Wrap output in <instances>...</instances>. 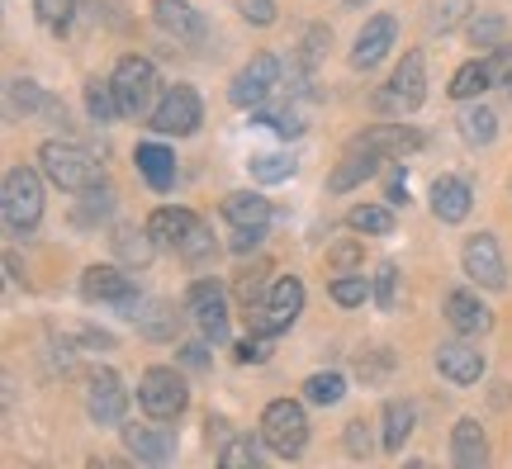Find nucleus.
Segmentation results:
<instances>
[{"label": "nucleus", "mask_w": 512, "mask_h": 469, "mask_svg": "<svg viewBox=\"0 0 512 469\" xmlns=\"http://www.w3.org/2000/svg\"><path fill=\"white\" fill-rule=\"evenodd\" d=\"M351 147H366L375 157H403V152H418L422 147V133L418 128H403V124H389V128H366V133H356Z\"/></svg>", "instance_id": "20"}, {"label": "nucleus", "mask_w": 512, "mask_h": 469, "mask_svg": "<svg viewBox=\"0 0 512 469\" xmlns=\"http://www.w3.org/2000/svg\"><path fill=\"white\" fill-rule=\"evenodd\" d=\"M81 294H86L91 304H114V308L138 304V285H133L119 266H91V271L81 275Z\"/></svg>", "instance_id": "15"}, {"label": "nucleus", "mask_w": 512, "mask_h": 469, "mask_svg": "<svg viewBox=\"0 0 512 469\" xmlns=\"http://www.w3.org/2000/svg\"><path fill=\"white\" fill-rule=\"evenodd\" d=\"M261 446L271 455H280V460L304 455V446H309V413H304V403L275 398L271 408L261 413Z\"/></svg>", "instance_id": "4"}, {"label": "nucleus", "mask_w": 512, "mask_h": 469, "mask_svg": "<svg viewBox=\"0 0 512 469\" xmlns=\"http://www.w3.org/2000/svg\"><path fill=\"white\" fill-rule=\"evenodd\" d=\"M460 133H465V143H494L498 138V114L489 105H470L460 114Z\"/></svg>", "instance_id": "32"}, {"label": "nucleus", "mask_w": 512, "mask_h": 469, "mask_svg": "<svg viewBox=\"0 0 512 469\" xmlns=\"http://www.w3.org/2000/svg\"><path fill=\"white\" fill-rule=\"evenodd\" d=\"M304 313V285L294 280V275H275L271 289H266V299L252 308V332L261 337H280V332H290L294 318Z\"/></svg>", "instance_id": "6"}, {"label": "nucleus", "mask_w": 512, "mask_h": 469, "mask_svg": "<svg viewBox=\"0 0 512 469\" xmlns=\"http://www.w3.org/2000/svg\"><path fill=\"white\" fill-rule=\"evenodd\" d=\"M422 100H427V67H422V53H403L399 72L389 76V86H384V95L375 105H380L384 114H413Z\"/></svg>", "instance_id": "10"}, {"label": "nucleus", "mask_w": 512, "mask_h": 469, "mask_svg": "<svg viewBox=\"0 0 512 469\" xmlns=\"http://www.w3.org/2000/svg\"><path fill=\"white\" fill-rule=\"evenodd\" d=\"M219 465L223 469H256L261 465V451H256L252 436H228L223 451H219Z\"/></svg>", "instance_id": "35"}, {"label": "nucleus", "mask_w": 512, "mask_h": 469, "mask_svg": "<svg viewBox=\"0 0 512 469\" xmlns=\"http://www.w3.org/2000/svg\"><path fill=\"white\" fill-rule=\"evenodd\" d=\"M347 5H366V0H347Z\"/></svg>", "instance_id": "52"}, {"label": "nucleus", "mask_w": 512, "mask_h": 469, "mask_svg": "<svg viewBox=\"0 0 512 469\" xmlns=\"http://www.w3.org/2000/svg\"><path fill=\"white\" fill-rule=\"evenodd\" d=\"M451 460H456L460 469H484L489 465V441H484L475 417H460L456 422V432H451Z\"/></svg>", "instance_id": "24"}, {"label": "nucleus", "mask_w": 512, "mask_h": 469, "mask_svg": "<svg viewBox=\"0 0 512 469\" xmlns=\"http://www.w3.org/2000/svg\"><path fill=\"white\" fill-rule=\"evenodd\" d=\"M185 403H190V389H185V379L171 370V365H152L143 370L138 379V408L147 417H157V422H171V417L185 413Z\"/></svg>", "instance_id": "8"}, {"label": "nucleus", "mask_w": 512, "mask_h": 469, "mask_svg": "<svg viewBox=\"0 0 512 469\" xmlns=\"http://www.w3.org/2000/svg\"><path fill=\"white\" fill-rule=\"evenodd\" d=\"M366 294H375V280H366V275H337L332 280V299L342 308H356V304H366Z\"/></svg>", "instance_id": "38"}, {"label": "nucleus", "mask_w": 512, "mask_h": 469, "mask_svg": "<svg viewBox=\"0 0 512 469\" xmlns=\"http://www.w3.org/2000/svg\"><path fill=\"white\" fill-rule=\"evenodd\" d=\"M256 124L280 133V138H299V133H304V114H299L294 105H280V95H275L271 105L256 109Z\"/></svg>", "instance_id": "28"}, {"label": "nucleus", "mask_w": 512, "mask_h": 469, "mask_svg": "<svg viewBox=\"0 0 512 469\" xmlns=\"http://www.w3.org/2000/svg\"><path fill=\"white\" fill-rule=\"evenodd\" d=\"M124 408H128V394H124V384H119V375H114L110 365L91 370V379H86V413H91V422L124 427Z\"/></svg>", "instance_id": "11"}, {"label": "nucleus", "mask_w": 512, "mask_h": 469, "mask_svg": "<svg viewBox=\"0 0 512 469\" xmlns=\"http://www.w3.org/2000/svg\"><path fill=\"white\" fill-rule=\"evenodd\" d=\"M470 38H475V48H494L498 38H503V15H479V19H470Z\"/></svg>", "instance_id": "42"}, {"label": "nucleus", "mask_w": 512, "mask_h": 469, "mask_svg": "<svg viewBox=\"0 0 512 469\" xmlns=\"http://www.w3.org/2000/svg\"><path fill=\"white\" fill-rule=\"evenodd\" d=\"M38 19L48 24V29H67V19H72V0H34Z\"/></svg>", "instance_id": "43"}, {"label": "nucleus", "mask_w": 512, "mask_h": 469, "mask_svg": "<svg viewBox=\"0 0 512 469\" xmlns=\"http://www.w3.org/2000/svg\"><path fill=\"white\" fill-rule=\"evenodd\" d=\"M494 81V67L489 62H465L456 76H451V100H479Z\"/></svg>", "instance_id": "29"}, {"label": "nucleus", "mask_w": 512, "mask_h": 469, "mask_svg": "<svg viewBox=\"0 0 512 469\" xmlns=\"http://www.w3.org/2000/svg\"><path fill=\"white\" fill-rule=\"evenodd\" d=\"M465 15H470V0H432V10H427V29H432V34H451Z\"/></svg>", "instance_id": "37"}, {"label": "nucleus", "mask_w": 512, "mask_h": 469, "mask_svg": "<svg viewBox=\"0 0 512 469\" xmlns=\"http://www.w3.org/2000/svg\"><path fill=\"white\" fill-rule=\"evenodd\" d=\"M470 204H475V195H470V185L460 181V176H441L432 185V214L441 223H460V218L470 214Z\"/></svg>", "instance_id": "25"}, {"label": "nucleus", "mask_w": 512, "mask_h": 469, "mask_svg": "<svg viewBox=\"0 0 512 469\" xmlns=\"http://www.w3.org/2000/svg\"><path fill=\"white\" fill-rule=\"evenodd\" d=\"M380 166H384V157H375V152H366V147H347L342 166L328 176V190L332 195H347V190H356L361 181H370Z\"/></svg>", "instance_id": "23"}, {"label": "nucleus", "mask_w": 512, "mask_h": 469, "mask_svg": "<svg viewBox=\"0 0 512 469\" xmlns=\"http://www.w3.org/2000/svg\"><path fill=\"white\" fill-rule=\"evenodd\" d=\"M114 252H119V261H128V266H147L152 252H157V242H152L147 228H119V233H114Z\"/></svg>", "instance_id": "30"}, {"label": "nucleus", "mask_w": 512, "mask_h": 469, "mask_svg": "<svg viewBox=\"0 0 512 469\" xmlns=\"http://www.w3.org/2000/svg\"><path fill=\"white\" fill-rule=\"evenodd\" d=\"M294 176V157H256L252 162V181L275 185V181H290Z\"/></svg>", "instance_id": "41"}, {"label": "nucleus", "mask_w": 512, "mask_h": 469, "mask_svg": "<svg viewBox=\"0 0 512 469\" xmlns=\"http://www.w3.org/2000/svg\"><path fill=\"white\" fill-rule=\"evenodd\" d=\"M38 171H43V181H53L57 190H67V195H81V190H91V185L105 181V171L95 162V152H86L81 143H43L38 147Z\"/></svg>", "instance_id": "2"}, {"label": "nucleus", "mask_w": 512, "mask_h": 469, "mask_svg": "<svg viewBox=\"0 0 512 469\" xmlns=\"http://www.w3.org/2000/svg\"><path fill=\"white\" fill-rule=\"evenodd\" d=\"M394 34H399V19H394V15L366 19V29L356 34V48H351V67H361V72L380 67L384 53L394 48Z\"/></svg>", "instance_id": "16"}, {"label": "nucleus", "mask_w": 512, "mask_h": 469, "mask_svg": "<svg viewBox=\"0 0 512 469\" xmlns=\"http://www.w3.org/2000/svg\"><path fill=\"white\" fill-rule=\"evenodd\" d=\"M299 394L309 398V403H318V408H332V403H342V394H347V379L337 375V370H318V375L304 379Z\"/></svg>", "instance_id": "31"}, {"label": "nucleus", "mask_w": 512, "mask_h": 469, "mask_svg": "<svg viewBox=\"0 0 512 469\" xmlns=\"http://www.w3.org/2000/svg\"><path fill=\"white\" fill-rule=\"evenodd\" d=\"M86 109H91V119H95V124H110V119H119L124 109H119L114 81H91V86H86Z\"/></svg>", "instance_id": "33"}, {"label": "nucleus", "mask_w": 512, "mask_h": 469, "mask_svg": "<svg viewBox=\"0 0 512 469\" xmlns=\"http://www.w3.org/2000/svg\"><path fill=\"white\" fill-rule=\"evenodd\" d=\"M437 370L451 384H475L479 375H484V356H479L470 342H446L437 351Z\"/></svg>", "instance_id": "22"}, {"label": "nucleus", "mask_w": 512, "mask_h": 469, "mask_svg": "<svg viewBox=\"0 0 512 469\" xmlns=\"http://www.w3.org/2000/svg\"><path fill=\"white\" fill-rule=\"evenodd\" d=\"M285 76L290 72H285V62H280L275 53H256L252 62L233 76L228 95H233V105H242V109H261V105H271L275 95H280Z\"/></svg>", "instance_id": "7"}, {"label": "nucleus", "mask_w": 512, "mask_h": 469, "mask_svg": "<svg viewBox=\"0 0 512 469\" xmlns=\"http://www.w3.org/2000/svg\"><path fill=\"white\" fill-rule=\"evenodd\" d=\"M375 304L389 313V308H399V266L394 261H384L380 271H375Z\"/></svg>", "instance_id": "40"}, {"label": "nucleus", "mask_w": 512, "mask_h": 469, "mask_svg": "<svg viewBox=\"0 0 512 469\" xmlns=\"http://www.w3.org/2000/svg\"><path fill=\"white\" fill-rule=\"evenodd\" d=\"M356 233H370V237H384V233H394V214L384 209V204H356L347 218Z\"/></svg>", "instance_id": "34"}, {"label": "nucleus", "mask_w": 512, "mask_h": 469, "mask_svg": "<svg viewBox=\"0 0 512 469\" xmlns=\"http://www.w3.org/2000/svg\"><path fill=\"white\" fill-rule=\"evenodd\" d=\"M147 233L157 247H171V252L181 256V261H204V256H214V233H209V223L200 214H190V209H171L162 204L157 214L147 218Z\"/></svg>", "instance_id": "1"}, {"label": "nucleus", "mask_w": 512, "mask_h": 469, "mask_svg": "<svg viewBox=\"0 0 512 469\" xmlns=\"http://www.w3.org/2000/svg\"><path fill=\"white\" fill-rule=\"evenodd\" d=\"M489 67H494V76H503V81H508V76H512V48H498V53L489 57Z\"/></svg>", "instance_id": "50"}, {"label": "nucleus", "mask_w": 512, "mask_h": 469, "mask_svg": "<svg viewBox=\"0 0 512 469\" xmlns=\"http://www.w3.org/2000/svg\"><path fill=\"white\" fill-rule=\"evenodd\" d=\"M446 323L456 327L460 337H484V332L494 327V313L479 304L475 289H451V294H446Z\"/></svg>", "instance_id": "18"}, {"label": "nucleus", "mask_w": 512, "mask_h": 469, "mask_svg": "<svg viewBox=\"0 0 512 469\" xmlns=\"http://www.w3.org/2000/svg\"><path fill=\"white\" fill-rule=\"evenodd\" d=\"M124 451L138 455L143 465H171L176 460V432H166L157 427V417L152 422H124Z\"/></svg>", "instance_id": "14"}, {"label": "nucleus", "mask_w": 512, "mask_h": 469, "mask_svg": "<svg viewBox=\"0 0 512 469\" xmlns=\"http://www.w3.org/2000/svg\"><path fill=\"white\" fill-rule=\"evenodd\" d=\"M53 100L43 95V86L38 81H10V109L15 114H38V109H48Z\"/></svg>", "instance_id": "39"}, {"label": "nucleus", "mask_w": 512, "mask_h": 469, "mask_svg": "<svg viewBox=\"0 0 512 469\" xmlns=\"http://www.w3.org/2000/svg\"><path fill=\"white\" fill-rule=\"evenodd\" d=\"M133 162H138V171H143V181L152 185V190H171V185H176V157H171V147L138 143Z\"/></svg>", "instance_id": "26"}, {"label": "nucleus", "mask_w": 512, "mask_h": 469, "mask_svg": "<svg viewBox=\"0 0 512 469\" xmlns=\"http://www.w3.org/2000/svg\"><path fill=\"white\" fill-rule=\"evenodd\" d=\"M223 218H228L233 228L266 233V228H271V199H261L256 190H233V195H223Z\"/></svg>", "instance_id": "21"}, {"label": "nucleus", "mask_w": 512, "mask_h": 469, "mask_svg": "<svg viewBox=\"0 0 512 469\" xmlns=\"http://www.w3.org/2000/svg\"><path fill=\"white\" fill-rule=\"evenodd\" d=\"M261 237H266V233H256V228H233V252L252 256L256 247H261Z\"/></svg>", "instance_id": "47"}, {"label": "nucleus", "mask_w": 512, "mask_h": 469, "mask_svg": "<svg viewBox=\"0 0 512 469\" xmlns=\"http://www.w3.org/2000/svg\"><path fill=\"white\" fill-rule=\"evenodd\" d=\"M147 119H152V133H162V138H190L204 119V105L195 86H171V91H162V100Z\"/></svg>", "instance_id": "9"}, {"label": "nucleus", "mask_w": 512, "mask_h": 469, "mask_svg": "<svg viewBox=\"0 0 512 469\" xmlns=\"http://www.w3.org/2000/svg\"><path fill=\"white\" fill-rule=\"evenodd\" d=\"M238 15L256 29H266V24H275V0H238Z\"/></svg>", "instance_id": "44"}, {"label": "nucleus", "mask_w": 512, "mask_h": 469, "mask_svg": "<svg viewBox=\"0 0 512 469\" xmlns=\"http://www.w3.org/2000/svg\"><path fill=\"white\" fill-rule=\"evenodd\" d=\"M152 15L162 24V34H171L176 43H204V15L185 0H152Z\"/></svg>", "instance_id": "17"}, {"label": "nucleus", "mask_w": 512, "mask_h": 469, "mask_svg": "<svg viewBox=\"0 0 512 469\" xmlns=\"http://www.w3.org/2000/svg\"><path fill=\"white\" fill-rule=\"evenodd\" d=\"M133 327L143 332L147 342H176L181 318H176V304H171V299H138V304H133Z\"/></svg>", "instance_id": "19"}, {"label": "nucleus", "mask_w": 512, "mask_h": 469, "mask_svg": "<svg viewBox=\"0 0 512 469\" xmlns=\"http://www.w3.org/2000/svg\"><path fill=\"white\" fill-rule=\"evenodd\" d=\"M347 451L361 460V455H370V427L366 422H351L347 427Z\"/></svg>", "instance_id": "46"}, {"label": "nucleus", "mask_w": 512, "mask_h": 469, "mask_svg": "<svg viewBox=\"0 0 512 469\" xmlns=\"http://www.w3.org/2000/svg\"><path fill=\"white\" fill-rule=\"evenodd\" d=\"M185 308H190V318L200 323V332L209 342H223V337H228V299H223L219 280H195L190 294H185Z\"/></svg>", "instance_id": "13"}, {"label": "nucleus", "mask_w": 512, "mask_h": 469, "mask_svg": "<svg viewBox=\"0 0 512 469\" xmlns=\"http://www.w3.org/2000/svg\"><path fill=\"white\" fill-rule=\"evenodd\" d=\"M328 261L332 266H356V261H361V242H342V247H332Z\"/></svg>", "instance_id": "48"}, {"label": "nucleus", "mask_w": 512, "mask_h": 469, "mask_svg": "<svg viewBox=\"0 0 512 469\" xmlns=\"http://www.w3.org/2000/svg\"><path fill=\"white\" fill-rule=\"evenodd\" d=\"M460 266H465V275H470L475 285H484V289H503V285H508V261H503V252H498V237L494 233L465 237Z\"/></svg>", "instance_id": "12"}, {"label": "nucleus", "mask_w": 512, "mask_h": 469, "mask_svg": "<svg viewBox=\"0 0 512 469\" xmlns=\"http://www.w3.org/2000/svg\"><path fill=\"white\" fill-rule=\"evenodd\" d=\"M114 95H119V109H124V119H143L157 109L162 100V81H157V67L147 62V57H124L119 67H114Z\"/></svg>", "instance_id": "5"}, {"label": "nucleus", "mask_w": 512, "mask_h": 469, "mask_svg": "<svg viewBox=\"0 0 512 469\" xmlns=\"http://www.w3.org/2000/svg\"><path fill=\"white\" fill-rule=\"evenodd\" d=\"M413 422H418V413H413V403H384V451H403V441L413 436Z\"/></svg>", "instance_id": "27"}, {"label": "nucleus", "mask_w": 512, "mask_h": 469, "mask_svg": "<svg viewBox=\"0 0 512 469\" xmlns=\"http://www.w3.org/2000/svg\"><path fill=\"white\" fill-rule=\"evenodd\" d=\"M271 356V337H261V332H252L247 342H238V361L242 365H261Z\"/></svg>", "instance_id": "45"}, {"label": "nucleus", "mask_w": 512, "mask_h": 469, "mask_svg": "<svg viewBox=\"0 0 512 469\" xmlns=\"http://www.w3.org/2000/svg\"><path fill=\"white\" fill-rule=\"evenodd\" d=\"M0 214H5V228L15 237L34 233L38 218H43V181H38L34 166H10L5 171V185H0Z\"/></svg>", "instance_id": "3"}, {"label": "nucleus", "mask_w": 512, "mask_h": 469, "mask_svg": "<svg viewBox=\"0 0 512 469\" xmlns=\"http://www.w3.org/2000/svg\"><path fill=\"white\" fill-rule=\"evenodd\" d=\"M181 361L190 365V370H204V365H209V351H204L200 342H190V346H185V351H181Z\"/></svg>", "instance_id": "49"}, {"label": "nucleus", "mask_w": 512, "mask_h": 469, "mask_svg": "<svg viewBox=\"0 0 512 469\" xmlns=\"http://www.w3.org/2000/svg\"><path fill=\"white\" fill-rule=\"evenodd\" d=\"M503 86H508V95H512V76H508V81H503Z\"/></svg>", "instance_id": "51"}, {"label": "nucleus", "mask_w": 512, "mask_h": 469, "mask_svg": "<svg viewBox=\"0 0 512 469\" xmlns=\"http://www.w3.org/2000/svg\"><path fill=\"white\" fill-rule=\"evenodd\" d=\"M114 214V190L105 181L91 185V190H81V209H76V218L81 223H100V218Z\"/></svg>", "instance_id": "36"}]
</instances>
